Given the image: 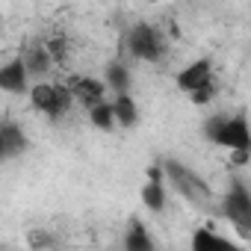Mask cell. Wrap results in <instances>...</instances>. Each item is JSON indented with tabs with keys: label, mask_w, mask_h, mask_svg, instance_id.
Wrapping results in <instances>:
<instances>
[{
	"label": "cell",
	"mask_w": 251,
	"mask_h": 251,
	"mask_svg": "<svg viewBox=\"0 0 251 251\" xmlns=\"http://www.w3.org/2000/svg\"><path fill=\"white\" fill-rule=\"evenodd\" d=\"M163 169H166L169 186L183 201H189L198 210H213V189H210V183L192 166H183L180 160H163Z\"/></svg>",
	"instance_id": "1"
},
{
	"label": "cell",
	"mask_w": 251,
	"mask_h": 251,
	"mask_svg": "<svg viewBox=\"0 0 251 251\" xmlns=\"http://www.w3.org/2000/svg\"><path fill=\"white\" fill-rule=\"evenodd\" d=\"M204 139L227 151H251V124L242 112L213 115L204 121Z\"/></svg>",
	"instance_id": "2"
},
{
	"label": "cell",
	"mask_w": 251,
	"mask_h": 251,
	"mask_svg": "<svg viewBox=\"0 0 251 251\" xmlns=\"http://www.w3.org/2000/svg\"><path fill=\"white\" fill-rule=\"evenodd\" d=\"M71 100H74V95H71L68 83L62 86V83L39 80V83L30 89V103H33V109H39V112L48 115L50 121H59V118L71 109Z\"/></svg>",
	"instance_id": "3"
},
{
	"label": "cell",
	"mask_w": 251,
	"mask_h": 251,
	"mask_svg": "<svg viewBox=\"0 0 251 251\" xmlns=\"http://www.w3.org/2000/svg\"><path fill=\"white\" fill-rule=\"evenodd\" d=\"M222 216L242 233L251 239V189L242 183V180H230L222 204H219Z\"/></svg>",
	"instance_id": "4"
},
{
	"label": "cell",
	"mask_w": 251,
	"mask_h": 251,
	"mask_svg": "<svg viewBox=\"0 0 251 251\" xmlns=\"http://www.w3.org/2000/svg\"><path fill=\"white\" fill-rule=\"evenodd\" d=\"M127 50L142 62H160L166 56V36L154 24L136 21L127 33Z\"/></svg>",
	"instance_id": "5"
},
{
	"label": "cell",
	"mask_w": 251,
	"mask_h": 251,
	"mask_svg": "<svg viewBox=\"0 0 251 251\" xmlns=\"http://www.w3.org/2000/svg\"><path fill=\"white\" fill-rule=\"evenodd\" d=\"M175 83H177V89H180L183 95H192L195 89H201V86H210V83H216V74H213V59L201 56V59L189 62L186 68H180V71H177Z\"/></svg>",
	"instance_id": "6"
},
{
	"label": "cell",
	"mask_w": 251,
	"mask_h": 251,
	"mask_svg": "<svg viewBox=\"0 0 251 251\" xmlns=\"http://www.w3.org/2000/svg\"><path fill=\"white\" fill-rule=\"evenodd\" d=\"M166 169H163V163H154L151 169H148V183L142 186V204H145V210L148 213H154V216H160V213H166Z\"/></svg>",
	"instance_id": "7"
},
{
	"label": "cell",
	"mask_w": 251,
	"mask_h": 251,
	"mask_svg": "<svg viewBox=\"0 0 251 251\" xmlns=\"http://www.w3.org/2000/svg\"><path fill=\"white\" fill-rule=\"evenodd\" d=\"M30 80H33V74H30L24 56H15L0 68V89L9 95H30V89H33Z\"/></svg>",
	"instance_id": "8"
},
{
	"label": "cell",
	"mask_w": 251,
	"mask_h": 251,
	"mask_svg": "<svg viewBox=\"0 0 251 251\" xmlns=\"http://www.w3.org/2000/svg\"><path fill=\"white\" fill-rule=\"evenodd\" d=\"M68 89L74 95L77 103H83L86 109H92L95 103L103 100L106 95V80H98V77H86V74H77V77H68Z\"/></svg>",
	"instance_id": "9"
},
{
	"label": "cell",
	"mask_w": 251,
	"mask_h": 251,
	"mask_svg": "<svg viewBox=\"0 0 251 251\" xmlns=\"http://www.w3.org/2000/svg\"><path fill=\"white\" fill-rule=\"evenodd\" d=\"M27 148H30V139L24 136V130L18 127L15 121L6 118L3 124H0V157H3V160H15Z\"/></svg>",
	"instance_id": "10"
},
{
	"label": "cell",
	"mask_w": 251,
	"mask_h": 251,
	"mask_svg": "<svg viewBox=\"0 0 251 251\" xmlns=\"http://www.w3.org/2000/svg\"><path fill=\"white\" fill-rule=\"evenodd\" d=\"M21 56H24V62H27V68H30V74H33V80H45L48 71H50V65L56 62L53 53H50V48H48V42H33V45H27V50H21Z\"/></svg>",
	"instance_id": "11"
},
{
	"label": "cell",
	"mask_w": 251,
	"mask_h": 251,
	"mask_svg": "<svg viewBox=\"0 0 251 251\" xmlns=\"http://www.w3.org/2000/svg\"><path fill=\"white\" fill-rule=\"evenodd\" d=\"M112 106H115L118 127L130 130V127H136V124H139V106H136V98L130 92H118L115 100H112Z\"/></svg>",
	"instance_id": "12"
},
{
	"label": "cell",
	"mask_w": 251,
	"mask_h": 251,
	"mask_svg": "<svg viewBox=\"0 0 251 251\" xmlns=\"http://www.w3.org/2000/svg\"><path fill=\"white\" fill-rule=\"evenodd\" d=\"M127 251H154L157 248V242H154V236L148 233V227L139 222V219H133L130 222V227H127V233H124V242H121Z\"/></svg>",
	"instance_id": "13"
},
{
	"label": "cell",
	"mask_w": 251,
	"mask_h": 251,
	"mask_svg": "<svg viewBox=\"0 0 251 251\" xmlns=\"http://www.w3.org/2000/svg\"><path fill=\"white\" fill-rule=\"evenodd\" d=\"M189 245H192V251H213V248H230L233 242L225 239L222 233H216L213 227H198V230L192 233Z\"/></svg>",
	"instance_id": "14"
},
{
	"label": "cell",
	"mask_w": 251,
	"mask_h": 251,
	"mask_svg": "<svg viewBox=\"0 0 251 251\" xmlns=\"http://www.w3.org/2000/svg\"><path fill=\"white\" fill-rule=\"evenodd\" d=\"M103 80H106V86H109L115 95H118V92H130V83H133L130 68L124 65V62H109L106 71H103Z\"/></svg>",
	"instance_id": "15"
},
{
	"label": "cell",
	"mask_w": 251,
	"mask_h": 251,
	"mask_svg": "<svg viewBox=\"0 0 251 251\" xmlns=\"http://www.w3.org/2000/svg\"><path fill=\"white\" fill-rule=\"evenodd\" d=\"M89 121H92V127H98V130H103V133L115 130V124H118V118H115V106L106 103V100L95 103V106L89 109Z\"/></svg>",
	"instance_id": "16"
},
{
	"label": "cell",
	"mask_w": 251,
	"mask_h": 251,
	"mask_svg": "<svg viewBox=\"0 0 251 251\" xmlns=\"http://www.w3.org/2000/svg\"><path fill=\"white\" fill-rule=\"evenodd\" d=\"M27 245H30V248H36V251H42V248L56 245V239L48 233V227H33V230L27 233Z\"/></svg>",
	"instance_id": "17"
},
{
	"label": "cell",
	"mask_w": 251,
	"mask_h": 251,
	"mask_svg": "<svg viewBox=\"0 0 251 251\" xmlns=\"http://www.w3.org/2000/svg\"><path fill=\"white\" fill-rule=\"evenodd\" d=\"M213 98H216V83H210V86H201V89H195V92L189 95V100H192V103H198V106L210 103Z\"/></svg>",
	"instance_id": "18"
},
{
	"label": "cell",
	"mask_w": 251,
	"mask_h": 251,
	"mask_svg": "<svg viewBox=\"0 0 251 251\" xmlns=\"http://www.w3.org/2000/svg\"><path fill=\"white\" fill-rule=\"evenodd\" d=\"M248 157H251V151H230V163L233 166H245Z\"/></svg>",
	"instance_id": "19"
}]
</instances>
